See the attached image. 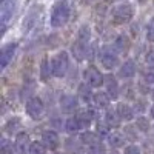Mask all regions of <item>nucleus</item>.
Returning a JSON list of instances; mask_svg holds the SVG:
<instances>
[{
    "label": "nucleus",
    "instance_id": "c9c22d12",
    "mask_svg": "<svg viewBox=\"0 0 154 154\" xmlns=\"http://www.w3.org/2000/svg\"><path fill=\"white\" fill-rule=\"evenodd\" d=\"M145 62H146V65L148 66H154V48H151L146 56H145Z\"/></svg>",
    "mask_w": 154,
    "mask_h": 154
},
{
    "label": "nucleus",
    "instance_id": "423d86ee",
    "mask_svg": "<svg viewBox=\"0 0 154 154\" xmlns=\"http://www.w3.org/2000/svg\"><path fill=\"white\" fill-rule=\"evenodd\" d=\"M82 102L77 97V94H62L59 99V109L62 114L74 116L80 111Z\"/></svg>",
    "mask_w": 154,
    "mask_h": 154
},
{
    "label": "nucleus",
    "instance_id": "5701e85b",
    "mask_svg": "<svg viewBox=\"0 0 154 154\" xmlns=\"http://www.w3.org/2000/svg\"><path fill=\"white\" fill-rule=\"evenodd\" d=\"M111 97L106 94V91H100V89H96V93H94V97H93V103L102 109V111H105L111 106Z\"/></svg>",
    "mask_w": 154,
    "mask_h": 154
},
{
    "label": "nucleus",
    "instance_id": "39448f33",
    "mask_svg": "<svg viewBox=\"0 0 154 154\" xmlns=\"http://www.w3.org/2000/svg\"><path fill=\"white\" fill-rule=\"evenodd\" d=\"M82 79H83V82H86L94 89H100L105 85V74L94 65H88L82 71Z\"/></svg>",
    "mask_w": 154,
    "mask_h": 154
},
{
    "label": "nucleus",
    "instance_id": "f257e3e1",
    "mask_svg": "<svg viewBox=\"0 0 154 154\" xmlns=\"http://www.w3.org/2000/svg\"><path fill=\"white\" fill-rule=\"evenodd\" d=\"M136 14L134 5L130 2H120L117 5H114L109 11V19L112 22V25H117V26H122V25H128Z\"/></svg>",
    "mask_w": 154,
    "mask_h": 154
},
{
    "label": "nucleus",
    "instance_id": "72a5a7b5",
    "mask_svg": "<svg viewBox=\"0 0 154 154\" xmlns=\"http://www.w3.org/2000/svg\"><path fill=\"white\" fill-rule=\"evenodd\" d=\"M122 154H143V148L140 143H128L122 149Z\"/></svg>",
    "mask_w": 154,
    "mask_h": 154
},
{
    "label": "nucleus",
    "instance_id": "ea45409f",
    "mask_svg": "<svg viewBox=\"0 0 154 154\" xmlns=\"http://www.w3.org/2000/svg\"><path fill=\"white\" fill-rule=\"evenodd\" d=\"M82 2H83V3H93L94 0H82Z\"/></svg>",
    "mask_w": 154,
    "mask_h": 154
},
{
    "label": "nucleus",
    "instance_id": "bb28decb",
    "mask_svg": "<svg viewBox=\"0 0 154 154\" xmlns=\"http://www.w3.org/2000/svg\"><path fill=\"white\" fill-rule=\"evenodd\" d=\"M94 131L97 133V136L100 137V140H106V137L109 136V133L112 131L111 128L106 125V122L103 120V119H100V120H97L96 123H94Z\"/></svg>",
    "mask_w": 154,
    "mask_h": 154
},
{
    "label": "nucleus",
    "instance_id": "7ed1b4c3",
    "mask_svg": "<svg viewBox=\"0 0 154 154\" xmlns=\"http://www.w3.org/2000/svg\"><path fill=\"white\" fill-rule=\"evenodd\" d=\"M97 59L100 62V65L103 66V69L106 71H114L116 68L120 66V56L111 45L100 46L99 53H97Z\"/></svg>",
    "mask_w": 154,
    "mask_h": 154
},
{
    "label": "nucleus",
    "instance_id": "7c9ffc66",
    "mask_svg": "<svg viewBox=\"0 0 154 154\" xmlns=\"http://www.w3.org/2000/svg\"><path fill=\"white\" fill-rule=\"evenodd\" d=\"M106 152H108V146L103 140H99V142L86 146V154H106Z\"/></svg>",
    "mask_w": 154,
    "mask_h": 154
},
{
    "label": "nucleus",
    "instance_id": "b1692460",
    "mask_svg": "<svg viewBox=\"0 0 154 154\" xmlns=\"http://www.w3.org/2000/svg\"><path fill=\"white\" fill-rule=\"evenodd\" d=\"M111 46L117 51V54H126L128 53V49H130L131 46V42H130V38H128L126 34H119L117 37L114 38V42L111 43Z\"/></svg>",
    "mask_w": 154,
    "mask_h": 154
},
{
    "label": "nucleus",
    "instance_id": "dca6fc26",
    "mask_svg": "<svg viewBox=\"0 0 154 154\" xmlns=\"http://www.w3.org/2000/svg\"><path fill=\"white\" fill-rule=\"evenodd\" d=\"M82 131H83V128H82V123H80L79 117H77V114L68 116V117L65 119V123H63V133H65L66 136H75L77 137Z\"/></svg>",
    "mask_w": 154,
    "mask_h": 154
},
{
    "label": "nucleus",
    "instance_id": "4be33fe9",
    "mask_svg": "<svg viewBox=\"0 0 154 154\" xmlns=\"http://www.w3.org/2000/svg\"><path fill=\"white\" fill-rule=\"evenodd\" d=\"M134 125L137 126V130L140 131V134H142V136H146V134L152 133L154 122L151 120L149 116H137L136 120H134Z\"/></svg>",
    "mask_w": 154,
    "mask_h": 154
},
{
    "label": "nucleus",
    "instance_id": "f03ea898",
    "mask_svg": "<svg viewBox=\"0 0 154 154\" xmlns=\"http://www.w3.org/2000/svg\"><path fill=\"white\" fill-rule=\"evenodd\" d=\"M71 17V5L68 0H59V2L51 9V17H49V25L51 28H62L69 22Z\"/></svg>",
    "mask_w": 154,
    "mask_h": 154
},
{
    "label": "nucleus",
    "instance_id": "412c9836",
    "mask_svg": "<svg viewBox=\"0 0 154 154\" xmlns=\"http://www.w3.org/2000/svg\"><path fill=\"white\" fill-rule=\"evenodd\" d=\"M122 133L125 134L128 143H139L140 139H142V134H140V131L137 130V126L133 123H125L123 128H122Z\"/></svg>",
    "mask_w": 154,
    "mask_h": 154
},
{
    "label": "nucleus",
    "instance_id": "c756f323",
    "mask_svg": "<svg viewBox=\"0 0 154 154\" xmlns=\"http://www.w3.org/2000/svg\"><path fill=\"white\" fill-rule=\"evenodd\" d=\"M49 77H53V69H51V60L45 56L40 63V79L43 82H48Z\"/></svg>",
    "mask_w": 154,
    "mask_h": 154
},
{
    "label": "nucleus",
    "instance_id": "393cba45",
    "mask_svg": "<svg viewBox=\"0 0 154 154\" xmlns=\"http://www.w3.org/2000/svg\"><path fill=\"white\" fill-rule=\"evenodd\" d=\"M77 137H79V140H80V142L83 143V146L86 148V146H89V145H93V143H96V142H99V140H100V137L97 136V133L93 130V128H91V130H85V131H82L79 136H77Z\"/></svg>",
    "mask_w": 154,
    "mask_h": 154
},
{
    "label": "nucleus",
    "instance_id": "2f4dec72",
    "mask_svg": "<svg viewBox=\"0 0 154 154\" xmlns=\"http://www.w3.org/2000/svg\"><path fill=\"white\" fill-rule=\"evenodd\" d=\"M28 154H49V149L43 145L42 140H32Z\"/></svg>",
    "mask_w": 154,
    "mask_h": 154
},
{
    "label": "nucleus",
    "instance_id": "a878e982",
    "mask_svg": "<svg viewBox=\"0 0 154 154\" xmlns=\"http://www.w3.org/2000/svg\"><path fill=\"white\" fill-rule=\"evenodd\" d=\"M133 106H134V111H136L137 116H146V112H148L149 108H151L148 99H145V97H137V99L133 102Z\"/></svg>",
    "mask_w": 154,
    "mask_h": 154
},
{
    "label": "nucleus",
    "instance_id": "6ab92c4d",
    "mask_svg": "<svg viewBox=\"0 0 154 154\" xmlns=\"http://www.w3.org/2000/svg\"><path fill=\"white\" fill-rule=\"evenodd\" d=\"M22 119L19 117V116H11L9 119L5 120L3 123V134L8 136V137H14L16 134H19L22 130Z\"/></svg>",
    "mask_w": 154,
    "mask_h": 154
},
{
    "label": "nucleus",
    "instance_id": "c85d7f7f",
    "mask_svg": "<svg viewBox=\"0 0 154 154\" xmlns=\"http://www.w3.org/2000/svg\"><path fill=\"white\" fill-rule=\"evenodd\" d=\"M137 93H139V89H137V86L133 82H128V83H125L122 86V96H125L126 100L134 102L137 99Z\"/></svg>",
    "mask_w": 154,
    "mask_h": 154
},
{
    "label": "nucleus",
    "instance_id": "58836bf2",
    "mask_svg": "<svg viewBox=\"0 0 154 154\" xmlns=\"http://www.w3.org/2000/svg\"><path fill=\"white\" fill-rule=\"evenodd\" d=\"M49 154H66V152L62 151V149H59V151H53V152H49Z\"/></svg>",
    "mask_w": 154,
    "mask_h": 154
},
{
    "label": "nucleus",
    "instance_id": "9d476101",
    "mask_svg": "<svg viewBox=\"0 0 154 154\" xmlns=\"http://www.w3.org/2000/svg\"><path fill=\"white\" fill-rule=\"evenodd\" d=\"M105 143L108 146V149H123L128 145V140L125 137V134L122 133V130H112L109 133V136L106 137Z\"/></svg>",
    "mask_w": 154,
    "mask_h": 154
},
{
    "label": "nucleus",
    "instance_id": "79ce46f5",
    "mask_svg": "<svg viewBox=\"0 0 154 154\" xmlns=\"http://www.w3.org/2000/svg\"><path fill=\"white\" fill-rule=\"evenodd\" d=\"M145 2H148V0H139V3H145Z\"/></svg>",
    "mask_w": 154,
    "mask_h": 154
},
{
    "label": "nucleus",
    "instance_id": "4468645a",
    "mask_svg": "<svg viewBox=\"0 0 154 154\" xmlns=\"http://www.w3.org/2000/svg\"><path fill=\"white\" fill-rule=\"evenodd\" d=\"M137 74V65L133 59H128L117 68V77L120 80H131Z\"/></svg>",
    "mask_w": 154,
    "mask_h": 154
},
{
    "label": "nucleus",
    "instance_id": "0eeeda50",
    "mask_svg": "<svg viewBox=\"0 0 154 154\" xmlns=\"http://www.w3.org/2000/svg\"><path fill=\"white\" fill-rule=\"evenodd\" d=\"M40 140L43 142V145L49 149V152L53 151H59L63 145V140L60 137L59 130H54V128H46V130L42 131L40 134Z\"/></svg>",
    "mask_w": 154,
    "mask_h": 154
},
{
    "label": "nucleus",
    "instance_id": "2eb2a0df",
    "mask_svg": "<svg viewBox=\"0 0 154 154\" xmlns=\"http://www.w3.org/2000/svg\"><path fill=\"white\" fill-rule=\"evenodd\" d=\"M16 9H17V0H2V6H0V22L3 25V29L8 25V22L12 19Z\"/></svg>",
    "mask_w": 154,
    "mask_h": 154
},
{
    "label": "nucleus",
    "instance_id": "cd10ccee",
    "mask_svg": "<svg viewBox=\"0 0 154 154\" xmlns=\"http://www.w3.org/2000/svg\"><path fill=\"white\" fill-rule=\"evenodd\" d=\"M0 154H17L14 140L9 139L8 136H3L2 140H0Z\"/></svg>",
    "mask_w": 154,
    "mask_h": 154
},
{
    "label": "nucleus",
    "instance_id": "a19ab883",
    "mask_svg": "<svg viewBox=\"0 0 154 154\" xmlns=\"http://www.w3.org/2000/svg\"><path fill=\"white\" fill-rule=\"evenodd\" d=\"M149 96H151V99H152V100H154V88H152V89H151V94H149Z\"/></svg>",
    "mask_w": 154,
    "mask_h": 154
},
{
    "label": "nucleus",
    "instance_id": "f704fd0d",
    "mask_svg": "<svg viewBox=\"0 0 154 154\" xmlns=\"http://www.w3.org/2000/svg\"><path fill=\"white\" fill-rule=\"evenodd\" d=\"M145 37L149 43H154V16L148 20L146 23V29H145Z\"/></svg>",
    "mask_w": 154,
    "mask_h": 154
},
{
    "label": "nucleus",
    "instance_id": "6e6552de",
    "mask_svg": "<svg viewBox=\"0 0 154 154\" xmlns=\"http://www.w3.org/2000/svg\"><path fill=\"white\" fill-rule=\"evenodd\" d=\"M25 111H26V116L29 119L40 120L45 116V103H43V100L38 96L31 97L29 100H26V103H25Z\"/></svg>",
    "mask_w": 154,
    "mask_h": 154
},
{
    "label": "nucleus",
    "instance_id": "20e7f679",
    "mask_svg": "<svg viewBox=\"0 0 154 154\" xmlns=\"http://www.w3.org/2000/svg\"><path fill=\"white\" fill-rule=\"evenodd\" d=\"M51 69H53V77L56 79H63L66 77L69 71V54L65 49H60L51 57Z\"/></svg>",
    "mask_w": 154,
    "mask_h": 154
},
{
    "label": "nucleus",
    "instance_id": "ddd939ff",
    "mask_svg": "<svg viewBox=\"0 0 154 154\" xmlns=\"http://www.w3.org/2000/svg\"><path fill=\"white\" fill-rule=\"evenodd\" d=\"M17 42H9V43H5L2 46V51H0V69L5 71L6 66L11 63L12 57L16 56V51H17Z\"/></svg>",
    "mask_w": 154,
    "mask_h": 154
},
{
    "label": "nucleus",
    "instance_id": "f3484780",
    "mask_svg": "<svg viewBox=\"0 0 154 154\" xmlns=\"http://www.w3.org/2000/svg\"><path fill=\"white\" fill-rule=\"evenodd\" d=\"M31 143H32V140H31L29 134L25 130L14 136V146H16L17 154H28Z\"/></svg>",
    "mask_w": 154,
    "mask_h": 154
},
{
    "label": "nucleus",
    "instance_id": "1a4fd4ad",
    "mask_svg": "<svg viewBox=\"0 0 154 154\" xmlns=\"http://www.w3.org/2000/svg\"><path fill=\"white\" fill-rule=\"evenodd\" d=\"M103 88H105L106 94L111 97L112 102H117L119 97L122 96V86L119 83V77L112 75L111 72L105 74V85H103Z\"/></svg>",
    "mask_w": 154,
    "mask_h": 154
},
{
    "label": "nucleus",
    "instance_id": "473e14b6",
    "mask_svg": "<svg viewBox=\"0 0 154 154\" xmlns=\"http://www.w3.org/2000/svg\"><path fill=\"white\" fill-rule=\"evenodd\" d=\"M142 80L146 85H149V86L154 88V66H146L145 68V71L142 74Z\"/></svg>",
    "mask_w": 154,
    "mask_h": 154
},
{
    "label": "nucleus",
    "instance_id": "a211bd4d",
    "mask_svg": "<svg viewBox=\"0 0 154 154\" xmlns=\"http://www.w3.org/2000/svg\"><path fill=\"white\" fill-rule=\"evenodd\" d=\"M103 119L106 122V125L111 128V130H122V119H120V116L117 112V109H116V106H109L108 109L103 111Z\"/></svg>",
    "mask_w": 154,
    "mask_h": 154
},
{
    "label": "nucleus",
    "instance_id": "e433bc0d",
    "mask_svg": "<svg viewBox=\"0 0 154 154\" xmlns=\"http://www.w3.org/2000/svg\"><path fill=\"white\" fill-rule=\"evenodd\" d=\"M148 116L151 117V120L154 122V103L151 105V108H149V111H148Z\"/></svg>",
    "mask_w": 154,
    "mask_h": 154
},
{
    "label": "nucleus",
    "instance_id": "37998d69",
    "mask_svg": "<svg viewBox=\"0 0 154 154\" xmlns=\"http://www.w3.org/2000/svg\"><path fill=\"white\" fill-rule=\"evenodd\" d=\"M152 137H154V126H152Z\"/></svg>",
    "mask_w": 154,
    "mask_h": 154
},
{
    "label": "nucleus",
    "instance_id": "aec40b11",
    "mask_svg": "<svg viewBox=\"0 0 154 154\" xmlns=\"http://www.w3.org/2000/svg\"><path fill=\"white\" fill-rule=\"evenodd\" d=\"M94 88L93 86H89L86 82H82L79 83V86H77V97L80 99L82 103L85 105H89V103H93V97H94Z\"/></svg>",
    "mask_w": 154,
    "mask_h": 154
},
{
    "label": "nucleus",
    "instance_id": "f8f14e48",
    "mask_svg": "<svg viewBox=\"0 0 154 154\" xmlns=\"http://www.w3.org/2000/svg\"><path fill=\"white\" fill-rule=\"evenodd\" d=\"M116 109H117L123 125L125 123H133L137 117V114L134 111V106H133V103H130V102H117Z\"/></svg>",
    "mask_w": 154,
    "mask_h": 154
},
{
    "label": "nucleus",
    "instance_id": "9b49d317",
    "mask_svg": "<svg viewBox=\"0 0 154 154\" xmlns=\"http://www.w3.org/2000/svg\"><path fill=\"white\" fill-rule=\"evenodd\" d=\"M62 148L66 154H86V148L79 140V137H75V136H66L63 139Z\"/></svg>",
    "mask_w": 154,
    "mask_h": 154
},
{
    "label": "nucleus",
    "instance_id": "4c0bfd02",
    "mask_svg": "<svg viewBox=\"0 0 154 154\" xmlns=\"http://www.w3.org/2000/svg\"><path fill=\"white\" fill-rule=\"evenodd\" d=\"M106 154H122V151L120 149H108Z\"/></svg>",
    "mask_w": 154,
    "mask_h": 154
}]
</instances>
